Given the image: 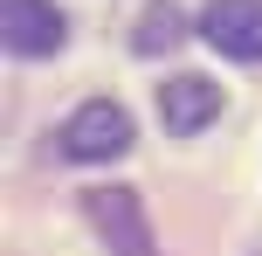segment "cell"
I'll return each mask as SVG.
<instances>
[{
	"label": "cell",
	"mask_w": 262,
	"mask_h": 256,
	"mask_svg": "<svg viewBox=\"0 0 262 256\" xmlns=\"http://www.w3.org/2000/svg\"><path fill=\"white\" fill-rule=\"evenodd\" d=\"M83 215L104 235L111 256H159V235H152V215H145L138 187H90L83 194Z\"/></svg>",
	"instance_id": "2"
},
{
	"label": "cell",
	"mask_w": 262,
	"mask_h": 256,
	"mask_svg": "<svg viewBox=\"0 0 262 256\" xmlns=\"http://www.w3.org/2000/svg\"><path fill=\"white\" fill-rule=\"evenodd\" d=\"M200 35L228 63H262V0H207L200 7Z\"/></svg>",
	"instance_id": "4"
},
{
	"label": "cell",
	"mask_w": 262,
	"mask_h": 256,
	"mask_svg": "<svg viewBox=\"0 0 262 256\" xmlns=\"http://www.w3.org/2000/svg\"><path fill=\"white\" fill-rule=\"evenodd\" d=\"M55 152L76 166H111L131 152V111L111 104V97H90V104H76L62 118V132H55Z\"/></svg>",
	"instance_id": "1"
},
{
	"label": "cell",
	"mask_w": 262,
	"mask_h": 256,
	"mask_svg": "<svg viewBox=\"0 0 262 256\" xmlns=\"http://www.w3.org/2000/svg\"><path fill=\"white\" fill-rule=\"evenodd\" d=\"M180 42H186V14L172 7V0H152V7L138 14L131 49H138V55H166V49H180Z\"/></svg>",
	"instance_id": "6"
},
{
	"label": "cell",
	"mask_w": 262,
	"mask_h": 256,
	"mask_svg": "<svg viewBox=\"0 0 262 256\" xmlns=\"http://www.w3.org/2000/svg\"><path fill=\"white\" fill-rule=\"evenodd\" d=\"M0 42L14 55H62L69 21L55 0H0Z\"/></svg>",
	"instance_id": "3"
},
{
	"label": "cell",
	"mask_w": 262,
	"mask_h": 256,
	"mask_svg": "<svg viewBox=\"0 0 262 256\" xmlns=\"http://www.w3.org/2000/svg\"><path fill=\"white\" fill-rule=\"evenodd\" d=\"M221 83H207V76H193V69H186V76H166L159 83V125H166L172 139H193V132H207L214 118H221Z\"/></svg>",
	"instance_id": "5"
}]
</instances>
